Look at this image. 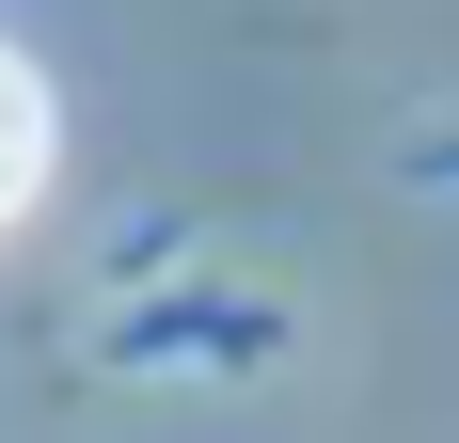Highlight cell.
Masks as SVG:
<instances>
[{
    "instance_id": "obj_1",
    "label": "cell",
    "mask_w": 459,
    "mask_h": 443,
    "mask_svg": "<svg viewBox=\"0 0 459 443\" xmlns=\"http://www.w3.org/2000/svg\"><path fill=\"white\" fill-rule=\"evenodd\" d=\"M32 190H48V80L0 48V222H32Z\"/></svg>"
}]
</instances>
